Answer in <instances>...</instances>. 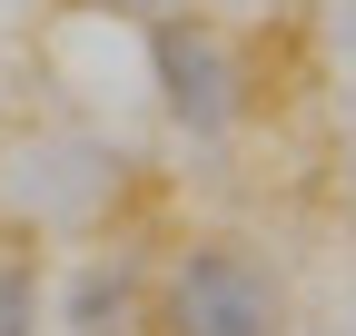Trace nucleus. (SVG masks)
I'll use <instances>...</instances> for the list:
<instances>
[{
	"mask_svg": "<svg viewBox=\"0 0 356 336\" xmlns=\"http://www.w3.org/2000/svg\"><path fill=\"white\" fill-rule=\"evenodd\" d=\"M277 326H287L277 267H267L248 237L178 247V267L159 287V336H277Z\"/></svg>",
	"mask_w": 356,
	"mask_h": 336,
	"instance_id": "1",
	"label": "nucleus"
},
{
	"mask_svg": "<svg viewBox=\"0 0 356 336\" xmlns=\"http://www.w3.org/2000/svg\"><path fill=\"white\" fill-rule=\"evenodd\" d=\"M149 69H159V99L188 139H228L238 109H248V60L218 40L198 10H149Z\"/></svg>",
	"mask_w": 356,
	"mask_h": 336,
	"instance_id": "2",
	"label": "nucleus"
},
{
	"mask_svg": "<svg viewBox=\"0 0 356 336\" xmlns=\"http://www.w3.org/2000/svg\"><path fill=\"white\" fill-rule=\"evenodd\" d=\"M129 267H79L70 287V336H129Z\"/></svg>",
	"mask_w": 356,
	"mask_h": 336,
	"instance_id": "3",
	"label": "nucleus"
},
{
	"mask_svg": "<svg viewBox=\"0 0 356 336\" xmlns=\"http://www.w3.org/2000/svg\"><path fill=\"white\" fill-rule=\"evenodd\" d=\"M0 336H40V267L0 247Z\"/></svg>",
	"mask_w": 356,
	"mask_h": 336,
	"instance_id": "4",
	"label": "nucleus"
},
{
	"mask_svg": "<svg viewBox=\"0 0 356 336\" xmlns=\"http://www.w3.org/2000/svg\"><path fill=\"white\" fill-rule=\"evenodd\" d=\"M99 10H168V0H99Z\"/></svg>",
	"mask_w": 356,
	"mask_h": 336,
	"instance_id": "5",
	"label": "nucleus"
}]
</instances>
